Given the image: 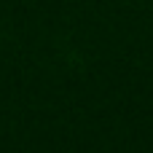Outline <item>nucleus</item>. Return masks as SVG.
<instances>
[]
</instances>
